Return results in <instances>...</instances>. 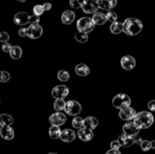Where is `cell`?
Masks as SVG:
<instances>
[{
    "label": "cell",
    "mask_w": 155,
    "mask_h": 154,
    "mask_svg": "<svg viewBox=\"0 0 155 154\" xmlns=\"http://www.w3.org/2000/svg\"><path fill=\"white\" fill-rule=\"evenodd\" d=\"M9 54H10L11 58H13V60H19L21 55H22V50L18 45H13L10 52H9Z\"/></svg>",
    "instance_id": "obj_24"
},
{
    "label": "cell",
    "mask_w": 155,
    "mask_h": 154,
    "mask_svg": "<svg viewBox=\"0 0 155 154\" xmlns=\"http://www.w3.org/2000/svg\"><path fill=\"white\" fill-rule=\"evenodd\" d=\"M12 47H13V45H11L9 42H5V44H2V51L4 52H8V54H9L10 51H11Z\"/></svg>",
    "instance_id": "obj_38"
},
{
    "label": "cell",
    "mask_w": 155,
    "mask_h": 154,
    "mask_svg": "<svg viewBox=\"0 0 155 154\" xmlns=\"http://www.w3.org/2000/svg\"><path fill=\"white\" fill-rule=\"evenodd\" d=\"M75 70H76L77 75H79L81 77L88 76L89 74H90V67L87 66V64H77L76 67H75Z\"/></svg>",
    "instance_id": "obj_22"
},
{
    "label": "cell",
    "mask_w": 155,
    "mask_h": 154,
    "mask_svg": "<svg viewBox=\"0 0 155 154\" xmlns=\"http://www.w3.org/2000/svg\"><path fill=\"white\" fill-rule=\"evenodd\" d=\"M82 9L85 13L92 14V13H96L98 11L99 6L96 0H85L82 5Z\"/></svg>",
    "instance_id": "obj_10"
},
{
    "label": "cell",
    "mask_w": 155,
    "mask_h": 154,
    "mask_svg": "<svg viewBox=\"0 0 155 154\" xmlns=\"http://www.w3.org/2000/svg\"><path fill=\"white\" fill-rule=\"evenodd\" d=\"M29 17L30 15L25 11H20L15 14L13 18V22L16 25H24V24L29 23Z\"/></svg>",
    "instance_id": "obj_13"
},
{
    "label": "cell",
    "mask_w": 155,
    "mask_h": 154,
    "mask_svg": "<svg viewBox=\"0 0 155 154\" xmlns=\"http://www.w3.org/2000/svg\"><path fill=\"white\" fill-rule=\"evenodd\" d=\"M142 29H143V23L138 18L129 17L123 22V32L127 35H137L142 31Z\"/></svg>",
    "instance_id": "obj_1"
},
{
    "label": "cell",
    "mask_w": 155,
    "mask_h": 154,
    "mask_svg": "<svg viewBox=\"0 0 155 154\" xmlns=\"http://www.w3.org/2000/svg\"><path fill=\"white\" fill-rule=\"evenodd\" d=\"M140 147H141V149L143 150L144 152L149 151V150L151 149L150 141H148V140H143V141H142V142L140 143Z\"/></svg>",
    "instance_id": "obj_34"
},
{
    "label": "cell",
    "mask_w": 155,
    "mask_h": 154,
    "mask_svg": "<svg viewBox=\"0 0 155 154\" xmlns=\"http://www.w3.org/2000/svg\"><path fill=\"white\" fill-rule=\"evenodd\" d=\"M75 38L77 41L81 42V44H85V42L88 41L89 39V36L87 33L85 32H82V31H78L76 34H75Z\"/></svg>",
    "instance_id": "obj_28"
},
{
    "label": "cell",
    "mask_w": 155,
    "mask_h": 154,
    "mask_svg": "<svg viewBox=\"0 0 155 154\" xmlns=\"http://www.w3.org/2000/svg\"><path fill=\"white\" fill-rule=\"evenodd\" d=\"M83 122H84L83 118H81V117H75L73 120V127L80 130L81 128H83Z\"/></svg>",
    "instance_id": "obj_30"
},
{
    "label": "cell",
    "mask_w": 155,
    "mask_h": 154,
    "mask_svg": "<svg viewBox=\"0 0 155 154\" xmlns=\"http://www.w3.org/2000/svg\"><path fill=\"white\" fill-rule=\"evenodd\" d=\"M70 93V90L67 86L64 85H58L54 87L51 91V97L57 99H64Z\"/></svg>",
    "instance_id": "obj_7"
},
{
    "label": "cell",
    "mask_w": 155,
    "mask_h": 154,
    "mask_svg": "<svg viewBox=\"0 0 155 154\" xmlns=\"http://www.w3.org/2000/svg\"><path fill=\"white\" fill-rule=\"evenodd\" d=\"M85 0H70V6L72 8H82V5Z\"/></svg>",
    "instance_id": "obj_33"
},
{
    "label": "cell",
    "mask_w": 155,
    "mask_h": 154,
    "mask_svg": "<svg viewBox=\"0 0 155 154\" xmlns=\"http://www.w3.org/2000/svg\"><path fill=\"white\" fill-rule=\"evenodd\" d=\"M106 17H107V21H109L111 23L115 22V21H117V19H118L116 12H114L112 10L108 11V13H106Z\"/></svg>",
    "instance_id": "obj_31"
},
{
    "label": "cell",
    "mask_w": 155,
    "mask_h": 154,
    "mask_svg": "<svg viewBox=\"0 0 155 154\" xmlns=\"http://www.w3.org/2000/svg\"><path fill=\"white\" fill-rule=\"evenodd\" d=\"M110 30L113 34H120L121 32H123V23L119 22V21H115L111 24Z\"/></svg>",
    "instance_id": "obj_25"
},
{
    "label": "cell",
    "mask_w": 155,
    "mask_h": 154,
    "mask_svg": "<svg viewBox=\"0 0 155 154\" xmlns=\"http://www.w3.org/2000/svg\"><path fill=\"white\" fill-rule=\"evenodd\" d=\"M93 21H94L95 24H97V25H103L107 22V17H106V14L103 13V12H96L94 13L92 17Z\"/></svg>",
    "instance_id": "obj_21"
},
{
    "label": "cell",
    "mask_w": 155,
    "mask_h": 154,
    "mask_svg": "<svg viewBox=\"0 0 155 154\" xmlns=\"http://www.w3.org/2000/svg\"><path fill=\"white\" fill-rule=\"evenodd\" d=\"M66 103L64 102V99H57L55 100V102L54 104V108L55 111H58V112H61V111H64V108H66Z\"/></svg>",
    "instance_id": "obj_27"
},
{
    "label": "cell",
    "mask_w": 155,
    "mask_h": 154,
    "mask_svg": "<svg viewBox=\"0 0 155 154\" xmlns=\"http://www.w3.org/2000/svg\"><path fill=\"white\" fill-rule=\"evenodd\" d=\"M106 154H122V153H121L119 150H113V149H111V150H109V151H107Z\"/></svg>",
    "instance_id": "obj_43"
},
{
    "label": "cell",
    "mask_w": 155,
    "mask_h": 154,
    "mask_svg": "<svg viewBox=\"0 0 155 154\" xmlns=\"http://www.w3.org/2000/svg\"><path fill=\"white\" fill-rule=\"evenodd\" d=\"M113 105L114 107L117 108V109H123L125 107H129L131 105V99L128 95L126 94H118L114 97L113 99Z\"/></svg>",
    "instance_id": "obj_5"
},
{
    "label": "cell",
    "mask_w": 155,
    "mask_h": 154,
    "mask_svg": "<svg viewBox=\"0 0 155 154\" xmlns=\"http://www.w3.org/2000/svg\"><path fill=\"white\" fill-rule=\"evenodd\" d=\"M18 34H19L21 38H25L26 36V27H21V28L18 30Z\"/></svg>",
    "instance_id": "obj_40"
},
{
    "label": "cell",
    "mask_w": 155,
    "mask_h": 154,
    "mask_svg": "<svg viewBox=\"0 0 155 154\" xmlns=\"http://www.w3.org/2000/svg\"><path fill=\"white\" fill-rule=\"evenodd\" d=\"M123 132L124 134L129 135V136H136L139 134L140 129L135 125L134 122H127L123 125Z\"/></svg>",
    "instance_id": "obj_12"
},
{
    "label": "cell",
    "mask_w": 155,
    "mask_h": 154,
    "mask_svg": "<svg viewBox=\"0 0 155 154\" xmlns=\"http://www.w3.org/2000/svg\"><path fill=\"white\" fill-rule=\"evenodd\" d=\"M150 144H151V148H152V149H155V140L150 141Z\"/></svg>",
    "instance_id": "obj_44"
},
{
    "label": "cell",
    "mask_w": 155,
    "mask_h": 154,
    "mask_svg": "<svg viewBox=\"0 0 155 154\" xmlns=\"http://www.w3.org/2000/svg\"><path fill=\"white\" fill-rule=\"evenodd\" d=\"M61 131L58 126H51L48 130L49 137H51V139H58V138L61 137Z\"/></svg>",
    "instance_id": "obj_26"
},
{
    "label": "cell",
    "mask_w": 155,
    "mask_h": 154,
    "mask_svg": "<svg viewBox=\"0 0 155 154\" xmlns=\"http://www.w3.org/2000/svg\"><path fill=\"white\" fill-rule=\"evenodd\" d=\"M93 131L90 130V129L87 128H81L79 131H78V137L80 138L82 141H90L93 139Z\"/></svg>",
    "instance_id": "obj_18"
},
{
    "label": "cell",
    "mask_w": 155,
    "mask_h": 154,
    "mask_svg": "<svg viewBox=\"0 0 155 154\" xmlns=\"http://www.w3.org/2000/svg\"><path fill=\"white\" fill-rule=\"evenodd\" d=\"M13 124V117L8 115V114H1L0 115V126L5 127V126H11Z\"/></svg>",
    "instance_id": "obj_23"
},
{
    "label": "cell",
    "mask_w": 155,
    "mask_h": 154,
    "mask_svg": "<svg viewBox=\"0 0 155 154\" xmlns=\"http://www.w3.org/2000/svg\"><path fill=\"white\" fill-rule=\"evenodd\" d=\"M10 80V74L6 70H1L0 72V82L1 83H7Z\"/></svg>",
    "instance_id": "obj_32"
},
{
    "label": "cell",
    "mask_w": 155,
    "mask_h": 154,
    "mask_svg": "<svg viewBox=\"0 0 155 154\" xmlns=\"http://www.w3.org/2000/svg\"><path fill=\"white\" fill-rule=\"evenodd\" d=\"M64 111L68 115L70 116H77L78 114L82 112V105L75 100H71L66 103V108Z\"/></svg>",
    "instance_id": "obj_6"
},
{
    "label": "cell",
    "mask_w": 155,
    "mask_h": 154,
    "mask_svg": "<svg viewBox=\"0 0 155 154\" xmlns=\"http://www.w3.org/2000/svg\"><path fill=\"white\" fill-rule=\"evenodd\" d=\"M148 109H149L150 111L155 112V100L150 101V102L148 103Z\"/></svg>",
    "instance_id": "obj_41"
},
{
    "label": "cell",
    "mask_w": 155,
    "mask_h": 154,
    "mask_svg": "<svg viewBox=\"0 0 155 154\" xmlns=\"http://www.w3.org/2000/svg\"><path fill=\"white\" fill-rule=\"evenodd\" d=\"M95 25L94 21L90 17H81L77 22V28L79 29V31L85 32L87 34L94 30Z\"/></svg>",
    "instance_id": "obj_3"
},
{
    "label": "cell",
    "mask_w": 155,
    "mask_h": 154,
    "mask_svg": "<svg viewBox=\"0 0 155 154\" xmlns=\"http://www.w3.org/2000/svg\"><path fill=\"white\" fill-rule=\"evenodd\" d=\"M48 154H58V153H54V152H51V153H48Z\"/></svg>",
    "instance_id": "obj_46"
},
{
    "label": "cell",
    "mask_w": 155,
    "mask_h": 154,
    "mask_svg": "<svg viewBox=\"0 0 155 154\" xmlns=\"http://www.w3.org/2000/svg\"><path fill=\"white\" fill-rule=\"evenodd\" d=\"M154 122V117L150 112L142 111L140 113H137V115L134 118V123L139 129H147L149 128Z\"/></svg>",
    "instance_id": "obj_2"
},
{
    "label": "cell",
    "mask_w": 155,
    "mask_h": 154,
    "mask_svg": "<svg viewBox=\"0 0 155 154\" xmlns=\"http://www.w3.org/2000/svg\"><path fill=\"white\" fill-rule=\"evenodd\" d=\"M42 35V27L39 24H33L26 27V36L31 39H38Z\"/></svg>",
    "instance_id": "obj_8"
},
{
    "label": "cell",
    "mask_w": 155,
    "mask_h": 154,
    "mask_svg": "<svg viewBox=\"0 0 155 154\" xmlns=\"http://www.w3.org/2000/svg\"><path fill=\"white\" fill-rule=\"evenodd\" d=\"M9 41V34L5 31H1L0 32V41L2 44H5V42H8Z\"/></svg>",
    "instance_id": "obj_36"
},
{
    "label": "cell",
    "mask_w": 155,
    "mask_h": 154,
    "mask_svg": "<svg viewBox=\"0 0 155 154\" xmlns=\"http://www.w3.org/2000/svg\"><path fill=\"white\" fill-rule=\"evenodd\" d=\"M99 8L110 11L117 5V0H96Z\"/></svg>",
    "instance_id": "obj_15"
},
{
    "label": "cell",
    "mask_w": 155,
    "mask_h": 154,
    "mask_svg": "<svg viewBox=\"0 0 155 154\" xmlns=\"http://www.w3.org/2000/svg\"><path fill=\"white\" fill-rule=\"evenodd\" d=\"M17 1H19V2H25L26 0H17Z\"/></svg>",
    "instance_id": "obj_45"
},
{
    "label": "cell",
    "mask_w": 155,
    "mask_h": 154,
    "mask_svg": "<svg viewBox=\"0 0 155 154\" xmlns=\"http://www.w3.org/2000/svg\"><path fill=\"white\" fill-rule=\"evenodd\" d=\"M60 139L64 142L70 143L76 139V133L71 129H64V130L61 131Z\"/></svg>",
    "instance_id": "obj_17"
},
{
    "label": "cell",
    "mask_w": 155,
    "mask_h": 154,
    "mask_svg": "<svg viewBox=\"0 0 155 154\" xmlns=\"http://www.w3.org/2000/svg\"><path fill=\"white\" fill-rule=\"evenodd\" d=\"M76 18L75 12L72 10H66L61 14V21H63L64 24H71L74 22Z\"/></svg>",
    "instance_id": "obj_20"
},
{
    "label": "cell",
    "mask_w": 155,
    "mask_h": 154,
    "mask_svg": "<svg viewBox=\"0 0 155 154\" xmlns=\"http://www.w3.org/2000/svg\"><path fill=\"white\" fill-rule=\"evenodd\" d=\"M118 141H119L121 146L130 147V146H132L133 144H139V145H140V143L143 141V139L139 137L138 135H136V136H129V135L122 134L118 138Z\"/></svg>",
    "instance_id": "obj_4"
},
{
    "label": "cell",
    "mask_w": 155,
    "mask_h": 154,
    "mask_svg": "<svg viewBox=\"0 0 155 154\" xmlns=\"http://www.w3.org/2000/svg\"><path fill=\"white\" fill-rule=\"evenodd\" d=\"M43 12H45V9H43V6L41 4H38L33 7V13H35V15H36V16H40Z\"/></svg>",
    "instance_id": "obj_35"
},
{
    "label": "cell",
    "mask_w": 155,
    "mask_h": 154,
    "mask_svg": "<svg viewBox=\"0 0 155 154\" xmlns=\"http://www.w3.org/2000/svg\"><path fill=\"white\" fill-rule=\"evenodd\" d=\"M121 66L126 70H133L136 66V60L131 55H125L121 58Z\"/></svg>",
    "instance_id": "obj_14"
},
{
    "label": "cell",
    "mask_w": 155,
    "mask_h": 154,
    "mask_svg": "<svg viewBox=\"0 0 155 154\" xmlns=\"http://www.w3.org/2000/svg\"><path fill=\"white\" fill-rule=\"evenodd\" d=\"M120 147H121V145H120V143H119V141H118V140H114V141L111 142V149L119 150Z\"/></svg>",
    "instance_id": "obj_39"
},
{
    "label": "cell",
    "mask_w": 155,
    "mask_h": 154,
    "mask_svg": "<svg viewBox=\"0 0 155 154\" xmlns=\"http://www.w3.org/2000/svg\"><path fill=\"white\" fill-rule=\"evenodd\" d=\"M136 115H137V113H136L135 109L130 106L123 108V109H121L119 112L120 119L124 120V121H130V120L134 119Z\"/></svg>",
    "instance_id": "obj_9"
},
{
    "label": "cell",
    "mask_w": 155,
    "mask_h": 154,
    "mask_svg": "<svg viewBox=\"0 0 155 154\" xmlns=\"http://www.w3.org/2000/svg\"><path fill=\"white\" fill-rule=\"evenodd\" d=\"M66 121H67V117L61 112L54 113L49 117V122H51V126H58L60 127V126L64 125Z\"/></svg>",
    "instance_id": "obj_11"
},
{
    "label": "cell",
    "mask_w": 155,
    "mask_h": 154,
    "mask_svg": "<svg viewBox=\"0 0 155 154\" xmlns=\"http://www.w3.org/2000/svg\"><path fill=\"white\" fill-rule=\"evenodd\" d=\"M58 79L61 82L69 81V79H70L69 72H68V70H61L60 72L58 73Z\"/></svg>",
    "instance_id": "obj_29"
},
{
    "label": "cell",
    "mask_w": 155,
    "mask_h": 154,
    "mask_svg": "<svg viewBox=\"0 0 155 154\" xmlns=\"http://www.w3.org/2000/svg\"><path fill=\"white\" fill-rule=\"evenodd\" d=\"M99 125V121L97 118L95 117H92V116H89L87 117L86 119H84V122H83V128H87V129H90V130H94L98 127Z\"/></svg>",
    "instance_id": "obj_16"
},
{
    "label": "cell",
    "mask_w": 155,
    "mask_h": 154,
    "mask_svg": "<svg viewBox=\"0 0 155 154\" xmlns=\"http://www.w3.org/2000/svg\"><path fill=\"white\" fill-rule=\"evenodd\" d=\"M39 16H36V15H31L29 17V23L30 25H33V24H38L39 22Z\"/></svg>",
    "instance_id": "obj_37"
},
{
    "label": "cell",
    "mask_w": 155,
    "mask_h": 154,
    "mask_svg": "<svg viewBox=\"0 0 155 154\" xmlns=\"http://www.w3.org/2000/svg\"><path fill=\"white\" fill-rule=\"evenodd\" d=\"M0 136L5 140H11L14 138V131L10 126H5V127L0 128Z\"/></svg>",
    "instance_id": "obj_19"
},
{
    "label": "cell",
    "mask_w": 155,
    "mask_h": 154,
    "mask_svg": "<svg viewBox=\"0 0 155 154\" xmlns=\"http://www.w3.org/2000/svg\"><path fill=\"white\" fill-rule=\"evenodd\" d=\"M42 6H43L45 11H48V10H51V3H49V2L45 3V4H42Z\"/></svg>",
    "instance_id": "obj_42"
}]
</instances>
